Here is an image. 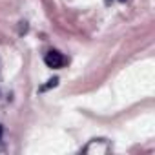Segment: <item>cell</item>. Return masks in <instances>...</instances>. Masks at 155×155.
<instances>
[{
  "mask_svg": "<svg viewBox=\"0 0 155 155\" xmlns=\"http://www.w3.org/2000/svg\"><path fill=\"white\" fill-rule=\"evenodd\" d=\"M0 137H2V126H0Z\"/></svg>",
  "mask_w": 155,
  "mask_h": 155,
  "instance_id": "obj_4",
  "label": "cell"
},
{
  "mask_svg": "<svg viewBox=\"0 0 155 155\" xmlns=\"http://www.w3.org/2000/svg\"><path fill=\"white\" fill-rule=\"evenodd\" d=\"M104 4H106V6H110V4H111V0H104Z\"/></svg>",
  "mask_w": 155,
  "mask_h": 155,
  "instance_id": "obj_3",
  "label": "cell"
},
{
  "mask_svg": "<svg viewBox=\"0 0 155 155\" xmlns=\"http://www.w3.org/2000/svg\"><path fill=\"white\" fill-rule=\"evenodd\" d=\"M57 84H58V79H57V77H55V79H49V81H48V84H44V86L40 88V91H48L49 88H55Z\"/></svg>",
  "mask_w": 155,
  "mask_h": 155,
  "instance_id": "obj_2",
  "label": "cell"
},
{
  "mask_svg": "<svg viewBox=\"0 0 155 155\" xmlns=\"http://www.w3.org/2000/svg\"><path fill=\"white\" fill-rule=\"evenodd\" d=\"M119 2H126V0H119Z\"/></svg>",
  "mask_w": 155,
  "mask_h": 155,
  "instance_id": "obj_5",
  "label": "cell"
},
{
  "mask_svg": "<svg viewBox=\"0 0 155 155\" xmlns=\"http://www.w3.org/2000/svg\"><path fill=\"white\" fill-rule=\"evenodd\" d=\"M44 62H46V66H48V68L58 69V68H62V66L66 64V58H64V55H62V53H58V51H49V53H46Z\"/></svg>",
  "mask_w": 155,
  "mask_h": 155,
  "instance_id": "obj_1",
  "label": "cell"
}]
</instances>
